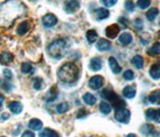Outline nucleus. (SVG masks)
I'll return each instance as SVG.
<instances>
[{
  "instance_id": "nucleus-32",
  "label": "nucleus",
  "mask_w": 160,
  "mask_h": 137,
  "mask_svg": "<svg viewBox=\"0 0 160 137\" xmlns=\"http://www.w3.org/2000/svg\"><path fill=\"white\" fill-rule=\"evenodd\" d=\"M31 71H33V67L32 65L28 63V62H24L21 65V72L24 74H27V73H31Z\"/></svg>"
},
{
  "instance_id": "nucleus-23",
  "label": "nucleus",
  "mask_w": 160,
  "mask_h": 137,
  "mask_svg": "<svg viewBox=\"0 0 160 137\" xmlns=\"http://www.w3.org/2000/svg\"><path fill=\"white\" fill-rule=\"evenodd\" d=\"M149 101L153 104H159L160 102V91L159 90H155L149 95L148 97Z\"/></svg>"
},
{
  "instance_id": "nucleus-35",
  "label": "nucleus",
  "mask_w": 160,
  "mask_h": 137,
  "mask_svg": "<svg viewBox=\"0 0 160 137\" xmlns=\"http://www.w3.org/2000/svg\"><path fill=\"white\" fill-rule=\"evenodd\" d=\"M123 78L125 80H132L134 78V73L132 70H126L123 73Z\"/></svg>"
},
{
  "instance_id": "nucleus-41",
  "label": "nucleus",
  "mask_w": 160,
  "mask_h": 137,
  "mask_svg": "<svg viewBox=\"0 0 160 137\" xmlns=\"http://www.w3.org/2000/svg\"><path fill=\"white\" fill-rule=\"evenodd\" d=\"M21 137H35V135L31 131H24Z\"/></svg>"
},
{
  "instance_id": "nucleus-28",
  "label": "nucleus",
  "mask_w": 160,
  "mask_h": 137,
  "mask_svg": "<svg viewBox=\"0 0 160 137\" xmlns=\"http://www.w3.org/2000/svg\"><path fill=\"white\" fill-rule=\"evenodd\" d=\"M158 14H159V10L157 8H151L147 11L146 17L149 21H153V20H155V18L158 16Z\"/></svg>"
},
{
  "instance_id": "nucleus-38",
  "label": "nucleus",
  "mask_w": 160,
  "mask_h": 137,
  "mask_svg": "<svg viewBox=\"0 0 160 137\" xmlns=\"http://www.w3.org/2000/svg\"><path fill=\"white\" fill-rule=\"evenodd\" d=\"M101 2H102L106 7H111V6H113V5L116 4L117 0H101Z\"/></svg>"
},
{
  "instance_id": "nucleus-5",
  "label": "nucleus",
  "mask_w": 160,
  "mask_h": 137,
  "mask_svg": "<svg viewBox=\"0 0 160 137\" xmlns=\"http://www.w3.org/2000/svg\"><path fill=\"white\" fill-rule=\"evenodd\" d=\"M115 119H116L118 122L127 124L130 119V111L124 107L116 109V112H115Z\"/></svg>"
},
{
  "instance_id": "nucleus-22",
  "label": "nucleus",
  "mask_w": 160,
  "mask_h": 137,
  "mask_svg": "<svg viewBox=\"0 0 160 137\" xmlns=\"http://www.w3.org/2000/svg\"><path fill=\"white\" fill-rule=\"evenodd\" d=\"M39 137H59V135L56 131H54L50 128H45L40 132Z\"/></svg>"
},
{
  "instance_id": "nucleus-42",
  "label": "nucleus",
  "mask_w": 160,
  "mask_h": 137,
  "mask_svg": "<svg viewBox=\"0 0 160 137\" xmlns=\"http://www.w3.org/2000/svg\"><path fill=\"white\" fill-rule=\"evenodd\" d=\"M4 96L1 94V93H0V108H1L2 107V103H3V101H4Z\"/></svg>"
},
{
  "instance_id": "nucleus-34",
  "label": "nucleus",
  "mask_w": 160,
  "mask_h": 137,
  "mask_svg": "<svg viewBox=\"0 0 160 137\" xmlns=\"http://www.w3.org/2000/svg\"><path fill=\"white\" fill-rule=\"evenodd\" d=\"M150 3H151L150 0H138L137 5L141 9H146L150 6Z\"/></svg>"
},
{
  "instance_id": "nucleus-30",
  "label": "nucleus",
  "mask_w": 160,
  "mask_h": 137,
  "mask_svg": "<svg viewBox=\"0 0 160 137\" xmlns=\"http://www.w3.org/2000/svg\"><path fill=\"white\" fill-rule=\"evenodd\" d=\"M159 53H160V43L159 42H156L148 50L149 55H159Z\"/></svg>"
},
{
  "instance_id": "nucleus-10",
  "label": "nucleus",
  "mask_w": 160,
  "mask_h": 137,
  "mask_svg": "<svg viewBox=\"0 0 160 137\" xmlns=\"http://www.w3.org/2000/svg\"><path fill=\"white\" fill-rule=\"evenodd\" d=\"M120 31V27L118 24H112L110 25V26H108L106 28V30H105V33H106V36L110 39H113L115 38L118 35Z\"/></svg>"
},
{
  "instance_id": "nucleus-8",
  "label": "nucleus",
  "mask_w": 160,
  "mask_h": 137,
  "mask_svg": "<svg viewBox=\"0 0 160 137\" xmlns=\"http://www.w3.org/2000/svg\"><path fill=\"white\" fill-rule=\"evenodd\" d=\"M42 23H43V25L45 27H48V28L53 27L54 25L57 23V18H56V16H55L54 14L48 13V14L45 15V16H43Z\"/></svg>"
},
{
  "instance_id": "nucleus-11",
  "label": "nucleus",
  "mask_w": 160,
  "mask_h": 137,
  "mask_svg": "<svg viewBox=\"0 0 160 137\" xmlns=\"http://www.w3.org/2000/svg\"><path fill=\"white\" fill-rule=\"evenodd\" d=\"M14 56L12 53H10L8 51H3L1 54H0V63L2 65H7L8 63H10L13 60Z\"/></svg>"
},
{
  "instance_id": "nucleus-36",
  "label": "nucleus",
  "mask_w": 160,
  "mask_h": 137,
  "mask_svg": "<svg viewBox=\"0 0 160 137\" xmlns=\"http://www.w3.org/2000/svg\"><path fill=\"white\" fill-rule=\"evenodd\" d=\"M33 86L36 90H40L42 88V79L40 78H35L33 81Z\"/></svg>"
},
{
  "instance_id": "nucleus-7",
  "label": "nucleus",
  "mask_w": 160,
  "mask_h": 137,
  "mask_svg": "<svg viewBox=\"0 0 160 137\" xmlns=\"http://www.w3.org/2000/svg\"><path fill=\"white\" fill-rule=\"evenodd\" d=\"M103 82H104V79H103L102 76L95 75V76H93V77L90 78V80H89V87L93 90H97V89L102 87Z\"/></svg>"
},
{
  "instance_id": "nucleus-37",
  "label": "nucleus",
  "mask_w": 160,
  "mask_h": 137,
  "mask_svg": "<svg viewBox=\"0 0 160 137\" xmlns=\"http://www.w3.org/2000/svg\"><path fill=\"white\" fill-rule=\"evenodd\" d=\"M125 8H126L127 11L129 12H132L134 8H135V4L132 2V1H130V0H128V1L125 2Z\"/></svg>"
},
{
  "instance_id": "nucleus-27",
  "label": "nucleus",
  "mask_w": 160,
  "mask_h": 137,
  "mask_svg": "<svg viewBox=\"0 0 160 137\" xmlns=\"http://www.w3.org/2000/svg\"><path fill=\"white\" fill-rule=\"evenodd\" d=\"M109 16V11L106 8H98L96 10V17L99 20L106 19Z\"/></svg>"
},
{
  "instance_id": "nucleus-40",
  "label": "nucleus",
  "mask_w": 160,
  "mask_h": 137,
  "mask_svg": "<svg viewBox=\"0 0 160 137\" xmlns=\"http://www.w3.org/2000/svg\"><path fill=\"white\" fill-rule=\"evenodd\" d=\"M86 115H87L86 110H85V109H80L78 111V113H77V118H82V117H84V116H86Z\"/></svg>"
},
{
  "instance_id": "nucleus-17",
  "label": "nucleus",
  "mask_w": 160,
  "mask_h": 137,
  "mask_svg": "<svg viewBox=\"0 0 160 137\" xmlns=\"http://www.w3.org/2000/svg\"><path fill=\"white\" fill-rule=\"evenodd\" d=\"M132 42V35L128 32H124L120 35L119 37V43H121L122 45H128Z\"/></svg>"
},
{
  "instance_id": "nucleus-19",
  "label": "nucleus",
  "mask_w": 160,
  "mask_h": 137,
  "mask_svg": "<svg viewBox=\"0 0 160 137\" xmlns=\"http://www.w3.org/2000/svg\"><path fill=\"white\" fill-rule=\"evenodd\" d=\"M150 76L155 80H158L160 78V65L158 63L154 64L153 66L150 68Z\"/></svg>"
},
{
  "instance_id": "nucleus-29",
  "label": "nucleus",
  "mask_w": 160,
  "mask_h": 137,
  "mask_svg": "<svg viewBox=\"0 0 160 137\" xmlns=\"http://www.w3.org/2000/svg\"><path fill=\"white\" fill-rule=\"evenodd\" d=\"M99 109L103 114L107 115L110 113V111H111V105L107 102H101L100 103V106H99Z\"/></svg>"
},
{
  "instance_id": "nucleus-6",
  "label": "nucleus",
  "mask_w": 160,
  "mask_h": 137,
  "mask_svg": "<svg viewBox=\"0 0 160 137\" xmlns=\"http://www.w3.org/2000/svg\"><path fill=\"white\" fill-rule=\"evenodd\" d=\"M80 7L79 0H66L64 4V10L67 13H74L76 12Z\"/></svg>"
},
{
  "instance_id": "nucleus-44",
  "label": "nucleus",
  "mask_w": 160,
  "mask_h": 137,
  "mask_svg": "<svg viewBox=\"0 0 160 137\" xmlns=\"http://www.w3.org/2000/svg\"><path fill=\"white\" fill-rule=\"evenodd\" d=\"M126 137H136V135H135V134H132V133H131V134H128Z\"/></svg>"
},
{
  "instance_id": "nucleus-9",
  "label": "nucleus",
  "mask_w": 160,
  "mask_h": 137,
  "mask_svg": "<svg viewBox=\"0 0 160 137\" xmlns=\"http://www.w3.org/2000/svg\"><path fill=\"white\" fill-rule=\"evenodd\" d=\"M145 115H146L147 119H149V120H153L157 123L160 122V110H158V109L149 108L146 110Z\"/></svg>"
},
{
  "instance_id": "nucleus-13",
  "label": "nucleus",
  "mask_w": 160,
  "mask_h": 137,
  "mask_svg": "<svg viewBox=\"0 0 160 137\" xmlns=\"http://www.w3.org/2000/svg\"><path fill=\"white\" fill-rule=\"evenodd\" d=\"M108 62H109V66H110V69L112 70V72L114 74H118L121 72V67L119 66V64L117 62V60L115 59L114 57H110L108 59Z\"/></svg>"
},
{
  "instance_id": "nucleus-31",
  "label": "nucleus",
  "mask_w": 160,
  "mask_h": 137,
  "mask_svg": "<svg viewBox=\"0 0 160 137\" xmlns=\"http://www.w3.org/2000/svg\"><path fill=\"white\" fill-rule=\"evenodd\" d=\"M141 132L147 134V135H150V134H152V133L156 134V132H155V130H154V127H153L152 125H150V124H145L142 127V129H141Z\"/></svg>"
},
{
  "instance_id": "nucleus-3",
  "label": "nucleus",
  "mask_w": 160,
  "mask_h": 137,
  "mask_svg": "<svg viewBox=\"0 0 160 137\" xmlns=\"http://www.w3.org/2000/svg\"><path fill=\"white\" fill-rule=\"evenodd\" d=\"M68 43L65 39H56L53 42L49 44L47 48V51L49 55L54 59H61L65 55L67 54L68 51Z\"/></svg>"
},
{
  "instance_id": "nucleus-14",
  "label": "nucleus",
  "mask_w": 160,
  "mask_h": 137,
  "mask_svg": "<svg viewBox=\"0 0 160 137\" xmlns=\"http://www.w3.org/2000/svg\"><path fill=\"white\" fill-rule=\"evenodd\" d=\"M89 66L91 68V70L93 71H99L100 69L102 68V61L101 59L99 57H94L90 60V63H89Z\"/></svg>"
},
{
  "instance_id": "nucleus-43",
  "label": "nucleus",
  "mask_w": 160,
  "mask_h": 137,
  "mask_svg": "<svg viewBox=\"0 0 160 137\" xmlns=\"http://www.w3.org/2000/svg\"><path fill=\"white\" fill-rule=\"evenodd\" d=\"M2 118L3 119H7V118H9V115L8 114H2Z\"/></svg>"
},
{
  "instance_id": "nucleus-25",
  "label": "nucleus",
  "mask_w": 160,
  "mask_h": 137,
  "mask_svg": "<svg viewBox=\"0 0 160 137\" xmlns=\"http://www.w3.org/2000/svg\"><path fill=\"white\" fill-rule=\"evenodd\" d=\"M86 38H87L89 43H94L98 38V34H97L96 31H95V30L90 29L86 32Z\"/></svg>"
},
{
  "instance_id": "nucleus-20",
  "label": "nucleus",
  "mask_w": 160,
  "mask_h": 137,
  "mask_svg": "<svg viewBox=\"0 0 160 137\" xmlns=\"http://www.w3.org/2000/svg\"><path fill=\"white\" fill-rule=\"evenodd\" d=\"M135 94H136V89H135L133 86H126V87L123 89V95L126 98L132 99L135 96Z\"/></svg>"
},
{
  "instance_id": "nucleus-12",
  "label": "nucleus",
  "mask_w": 160,
  "mask_h": 137,
  "mask_svg": "<svg viewBox=\"0 0 160 137\" xmlns=\"http://www.w3.org/2000/svg\"><path fill=\"white\" fill-rule=\"evenodd\" d=\"M96 47L99 51H108L111 48V43L106 39H100L97 42Z\"/></svg>"
},
{
  "instance_id": "nucleus-18",
  "label": "nucleus",
  "mask_w": 160,
  "mask_h": 137,
  "mask_svg": "<svg viewBox=\"0 0 160 137\" xmlns=\"http://www.w3.org/2000/svg\"><path fill=\"white\" fill-rule=\"evenodd\" d=\"M57 93H58L57 87L55 85L52 86V87L50 88L49 92L46 95V101H48V102H52V101H54L57 98Z\"/></svg>"
},
{
  "instance_id": "nucleus-45",
  "label": "nucleus",
  "mask_w": 160,
  "mask_h": 137,
  "mask_svg": "<svg viewBox=\"0 0 160 137\" xmlns=\"http://www.w3.org/2000/svg\"><path fill=\"white\" fill-rule=\"evenodd\" d=\"M31 1H36V0H31Z\"/></svg>"
},
{
  "instance_id": "nucleus-26",
  "label": "nucleus",
  "mask_w": 160,
  "mask_h": 137,
  "mask_svg": "<svg viewBox=\"0 0 160 137\" xmlns=\"http://www.w3.org/2000/svg\"><path fill=\"white\" fill-rule=\"evenodd\" d=\"M30 28L29 22H22L21 24H19V26L17 27V34L18 35H24L26 32H28V30Z\"/></svg>"
},
{
  "instance_id": "nucleus-16",
  "label": "nucleus",
  "mask_w": 160,
  "mask_h": 137,
  "mask_svg": "<svg viewBox=\"0 0 160 137\" xmlns=\"http://www.w3.org/2000/svg\"><path fill=\"white\" fill-rule=\"evenodd\" d=\"M42 126H43V123H42V121L41 120H39L37 118H33L29 121V123H28V127L30 129H32V130H35V131H38L42 128Z\"/></svg>"
},
{
  "instance_id": "nucleus-33",
  "label": "nucleus",
  "mask_w": 160,
  "mask_h": 137,
  "mask_svg": "<svg viewBox=\"0 0 160 137\" xmlns=\"http://www.w3.org/2000/svg\"><path fill=\"white\" fill-rule=\"evenodd\" d=\"M57 112L58 113H64V112H67L68 109H69V106L66 102H63V103H60L58 106H57Z\"/></svg>"
},
{
  "instance_id": "nucleus-4",
  "label": "nucleus",
  "mask_w": 160,
  "mask_h": 137,
  "mask_svg": "<svg viewBox=\"0 0 160 137\" xmlns=\"http://www.w3.org/2000/svg\"><path fill=\"white\" fill-rule=\"evenodd\" d=\"M101 96L104 99L108 100L109 102L112 104L113 108L115 110L118 109V108H122V107H124V106H125L124 101L111 89H107V88L103 89L102 92H101Z\"/></svg>"
},
{
  "instance_id": "nucleus-15",
  "label": "nucleus",
  "mask_w": 160,
  "mask_h": 137,
  "mask_svg": "<svg viewBox=\"0 0 160 137\" xmlns=\"http://www.w3.org/2000/svg\"><path fill=\"white\" fill-rule=\"evenodd\" d=\"M8 107L10 109L11 112H13L14 114H19L21 113V111L23 109V106L20 102H17V101H12L11 103H9Z\"/></svg>"
},
{
  "instance_id": "nucleus-2",
  "label": "nucleus",
  "mask_w": 160,
  "mask_h": 137,
  "mask_svg": "<svg viewBox=\"0 0 160 137\" xmlns=\"http://www.w3.org/2000/svg\"><path fill=\"white\" fill-rule=\"evenodd\" d=\"M79 77V68L76 64L67 62L58 70V78L64 83H73Z\"/></svg>"
},
{
  "instance_id": "nucleus-1",
  "label": "nucleus",
  "mask_w": 160,
  "mask_h": 137,
  "mask_svg": "<svg viewBox=\"0 0 160 137\" xmlns=\"http://www.w3.org/2000/svg\"><path fill=\"white\" fill-rule=\"evenodd\" d=\"M26 11L25 5L20 0H6L0 5V24L3 26L11 25Z\"/></svg>"
},
{
  "instance_id": "nucleus-21",
  "label": "nucleus",
  "mask_w": 160,
  "mask_h": 137,
  "mask_svg": "<svg viewBox=\"0 0 160 137\" xmlns=\"http://www.w3.org/2000/svg\"><path fill=\"white\" fill-rule=\"evenodd\" d=\"M83 101L86 104L90 105V106H92L94 105L95 103H96V101H97V98L95 97V96L91 93H85L83 95Z\"/></svg>"
},
{
  "instance_id": "nucleus-39",
  "label": "nucleus",
  "mask_w": 160,
  "mask_h": 137,
  "mask_svg": "<svg viewBox=\"0 0 160 137\" xmlns=\"http://www.w3.org/2000/svg\"><path fill=\"white\" fill-rule=\"evenodd\" d=\"M3 74H4L5 78H6V79H11L12 78V72L9 69H5L3 71Z\"/></svg>"
},
{
  "instance_id": "nucleus-24",
  "label": "nucleus",
  "mask_w": 160,
  "mask_h": 137,
  "mask_svg": "<svg viewBox=\"0 0 160 137\" xmlns=\"http://www.w3.org/2000/svg\"><path fill=\"white\" fill-rule=\"evenodd\" d=\"M132 64H134V66L136 67L137 69H141L144 65V60H143V57L140 56V55H136V56H134L132 58Z\"/></svg>"
}]
</instances>
